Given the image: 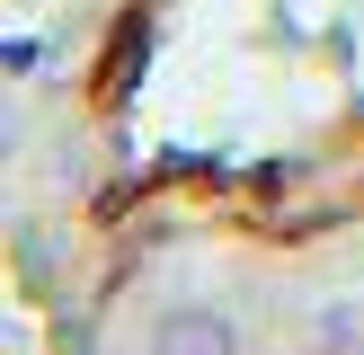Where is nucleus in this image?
I'll return each instance as SVG.
<instances>
[{
  "mask_svg": "<svg viewBox=\"0 0 364 355\" xmlns=\"http://www.w3.org/2000/svg\"><path fill=\"white\" fill-rule=\"evenodd\" d=\"M169 346H231V320H169Z\"/></svg>",
  "mask_w": 364,
  "mask_h": 355,
  "instance_id": "1",
  "label": "nucleus"
},
{
  "mask_svg": "<svg viewBox=\"0 0 364 355\" xmlns=\"http://www.w3.org/2000/svg\"><path fill=\"white\" fill-rule=\"evenodd\" d=\"M9 142H18V116H9V106H0V151H9Z\"/></svg>",
  "mask_w": 364,
  "mask_h": 355,
  "instance_id": "3",
  "label": "nucleus"
},
{
  "mask_svg": "<svg viewBox=\"0 0 364 355\" xmlns=\"http://www.w3.org/2000/svg\"><path fill=\"white\" fill-rule=\"evenodd\" d=\"M27 62H36V45H27V36H18V45L0 36V71H27Z\"/></svg>",
  "mask_w": 364,
  "mask_h": 355,
  "instance_id": "2",
  "label": "nucleus"
}]
</instances>
